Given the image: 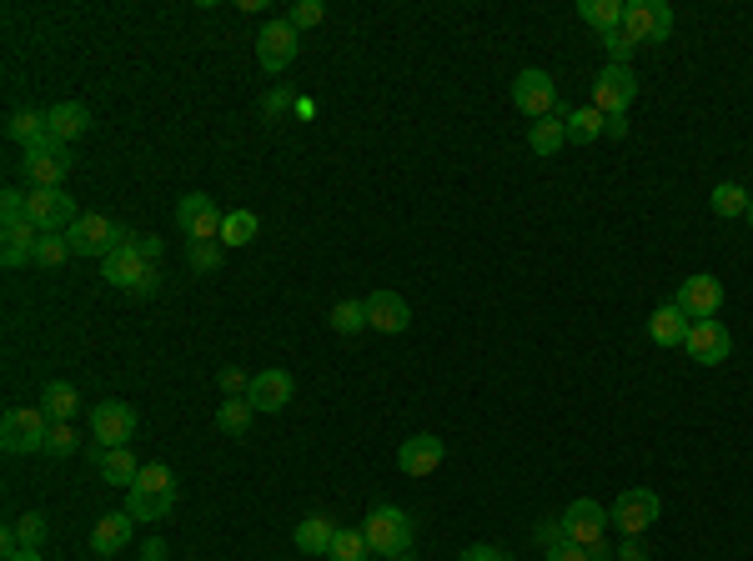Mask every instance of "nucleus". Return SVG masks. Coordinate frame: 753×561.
Segmentation results:
<instances>
[{"label": "nucleus", "instance_id": "nucleus-1", "mask_svg": "<svg viewBox=\"0 0 753 561\" xmlns=\"http://www.w3.org/2000/svg\"><path fill=\"white\" fill-rule=\"evenodd\" d=\"M171 507H176V472L161 462L142 466L136 486H126V511H132L136 521H161V517H171Z\"/></svg>", "mask_w": 753, "mask_h": 561}, {"label": "nucleus", "instance_id": "nucleus-2", "mask_svg": "<svg viewBox=\"0 0 753 561\" xmlns=\"http://www.w3.org/2000/svg\"><path fill=\"white\" fill-rule=\"evenodd\" d=\"M362 537H367L372 557H383V561H397V557H412V517H407L402 507H372L367 521H362Z\"/></svg>", "mask_w": 753, "mask_h": 561}, {"label": "nucleus", "instance_id": "nucleus-3", "mask_svg": "<svg viewBox=\"0 0 753 561\" xmlns=\"http://www.w3.org/2000/svg\"><path fill=\"white\" fill-rule=\"evenodd\" d=\"M45 436H51V416L41 406H11L6 421H0V446L11 456L45 452Z\"/></svg>", "mask_w": 753, "mask_h": 561}, {"label": "nucleus", "instance_id": "nucleus-4", "mask_svg": "<svg viewBox=\"0 0 753 561\" xmlns=\"http://www.w3.org/2000/svg\"><path fill=\"white\" fill-rule=\"evenodd\" d=\"M634 96H638L634 65H613V61L603 65L598 81H593V110H603V116H628Z\"/></svg>", "mask_w": 753, "mask_h": 561}, {"label": "nucleus", "instance_id": "nucleus-5", "mask_svg": "<svg viewBox=\"0 0 753 561\" xmlns=\"http://www.w3.org/2000/svg\"><path fill=\"white\" fill-rule=\"evenodd\" d=\"M25 221H35L41 231H71L81 221L76 201H71L66 186H45V191H31L25 201Z\"/></svg>", "mask_w": 753, "mask_h": 561}, {"label": "nucleus", "instance_id": "nucleus-6", "mask_svg": "<svg viewBox=\"0 0 753 561\" xmlns=\"http://www.w3.org/2000/svg\"><path fill=\"white\" fill-rule=\"evenodd\" d=\"M658 511H663L658 491H648V486H634V491H623V497L613 501L608 521L623 531V537H644V531L658 521Z\"/></svg>", "mask_w": 753, "mask_h": 561}, {"label": "nucleus", "instance_id": "nucleus-7", "mask_svg": "<svg viewBox=\"0 0 753 561\" xmlns=\"http://www.w3.org/2000/svg\"><path fill=\"white\" fill-rule=\"evenodd\" d=\"M513 106L523 110L527 120H547L557 110V86L547 71H537V65H527V71H517L513 76Z\"/></svg>", "mask_w": 753, "mask_h": 561}, {"label": "nucleus", "instance_id": "nucleus-8", "mask_svg": "<svg viewBox=\"0 0 753 561\" xmlns=\"http://www.w3.org/2000/svg\"><path fill=\"white\" fill-rule=\"evenodd\" d=\"M623 31L634 35L638 45H658L673 35V11L663 0H634V6H623Z\"/></svg>", "mask_w": 753, "mask_h": 561}, {"label": "nucleus", "instance_id": "nucleus-9", "mask_svg": "<svg viewBox=\"0 0 753 561\" xmlns=\"http://www.w3.org/2000/svg\"><path fill=\"white\" fill-rule=\"evenodd\" d=\"M221 221L227 216L217 211V201L201 195V191H191V195L176 201V226H181L186 241H221Z\"/></svg>", "mask_w": 753, "mask_h": 561}, {"label": "nucleus", "instance_id": "nucleus-10", "mask_svg": "<svg viewBox=\"0 0 753 561\" xmlns=\"http://www.w3.org/2000/svg\"><path fill=\"white\" fill-rule=\"evenodd\" d=\"M673 306L688 316V321H719V306H723V280L719 276H688L683 286H678Z\"/></svg>", "mask_w": 753, "mask_h": 561}, {"label": "nucleus", "instance_id": "nucleus-11", "mask_svg": "<svg viewBox=\"0 0 753 561\" xmlns=\"http://www.w3.org/2000/svg\"><path fill=\"white\" fill-rule=\"evenodd\" d=\"M296 45H302V41H296V31H292V21H286V15H282V21H266L262 31H257V61H262L266 76H282L286 65L296 61Z\"/></svg>", "mask_w": 753, "mask_h": 561}, {"label": "nucleus", "instance_id": "nucleus-12", "mask_svg": "<svg viewBox=\"0 0 753 561\" xmlns=\"http://www.w3.org/2000/svg\"><path fill=\"white\" fill-rule=\"evenodd\" d=\"M25 176H31V191H45V186H61L71 176V146L61 140H41L35 151H25Z\"/></svg>", "mask_w": 753, "mask_h": 561}, {"label": "nucleus", "instance_id": "nucleus-13", "mask_svg": "<svg viewBox=\"0 0 753 561\" xmlns=\"http://www.w3.org/2000/svg\"><path fill=\"white\" fill-rule=\"evenodd\" d=\"M136 426H142V416H136V406H126V401H101V406L91 411V436H96L101 446H126L136 436Z\"/></svg>", "mask_w": 753, "mask_h": 561}, {"label": "nucleus", "instance_id": "nucleus-14", "mask_svg": "<svg viewBox=\"0 0 753 561\" xmlns=\"http://www.w3.org/2000/svg\"><path fill=\"white\" fill-rule=\"evenodd\" d=\"M683 351H688V361H699V367H719V361H729L733 336L723 331V321H693L683 336Z\"/></svg>", "mask_w": 753, "mask_h": 561}, {"label": "nucleus", "instance_id": "nucleus-15", "mask_svg": "<svg viewBox=\"0 0 753 561\" xmlns=\"http://www.w3.org/2000/svg\"><path fill=\"white\" fill-rule=\"evenodd\" d=\"M292 391H296V381H292V371H257L251 377V387H247V401H251V411H266V416H276V411H286L292 406Z\"/></svg>", "mask_w": 753, "mask_h": 561}, {"label": "nucleus", "instance_id": "nucleus-16", "mask_svg": "<svg viewBox=\"0 0 753 561\" xmlns=\"http://www.w3.org/2000/svg\"><path fill=\"white\" fill-rule=\"evenodd\" d=\"M66 236H71V251H76V256H101L106 261L111 251L121 246V226H111L106 216H81Z\"/></svg>", "mask_w": 753, "mask_h": 561}, {"label": "nucleus", "instance_id": "nucleus-17", "mask_svg": "<svg viewBox=\"0 0 753 561\" xmlns=\"http://www.w3.org/2000/svg\"><path fill=\"white\" fill-rule=\"evenodd\" d=\"M563 531H568V541H578V547H593V541H603V527H608V511L598 507L593 497H578L568 511H563Z\"/></svg>", "mask_w": 753, "mask_h": 561}, {"label": "nucleus", "instance_id": "nucleus-18", "mask_svg": "<svg viewBox=\"0 0 753 561\" xmlns=\"http://www.w3.org/2000/svg\"><path fill=\"white\" fill-rule=\"evenodd\" d=\"M442 456H448V446L437 442L432 432H417L397 446V466H402L407 476H432L437 466H442Z\"/></svg>", "mask_w": 753, "mask_h": 561}, {"label": "nucleus", "instance_id": "nucleus-19", "mask_svg": "<svg viewBox=\"0 0 753 561\" xmlns=\"http://www.w3.org/2000/svg\"><path fill=\"white\" fill-rule=\"evenodd\" d=\"M362 306H367V326L383 336H402L412 326V311H407V301L397 292H372Z\"/></svg>", "mask_w": 753, "mask_h": 561}, {"label": "nucleus", "instance_id": "nucleus-20", "mask_svg": "<svg viewBox=\"0 0 753 561\" xmlns=\"http://www.w3.org/2000/svg\"><path fill=\"white\" fill-rule=\"evenodd\" d=\"M35 241H41V226L35 221H11L6 226V246H0V261L6 271H21V266H35Z\"/></svg>", "mask_w": 753, "mask_h": 561}, {"label": "nucleus", "instance_id": "nucleus-21", "mask_svg": "<svg viewBox=\"0 0 753 561\" xmlns=\"http://www.w3.org/2000/svg\"><path fill=\"white\" fill-rule=\"evenodd\" d=\"M146 271H151V261H146L136 246H116L106 261H101V276H106L111 286H121V292H132Z\"/></svg>", "mask_w": 753, "mask_h": 561}, {"label": "nucleus", "instance_id": "nucleus-22", "mask_svg": "<svg viewBox=\"0 0 753 561\" xmlns=\"http://www.w3.org/2000/svg\"><path fill=\"white\" fill-rule=\"evenodd\" d=\"M45 126H51V140L71 146V140H81L91 130V110L81 106V100H61V106L45 110Z\"/></svg>", "mask_w": 753, "mask_h": 561}, {"label": "nucleus", "instance_id": "nucleus-23", "mask_svg": "<svg viewBox=\"0 0 753 561\" xmlns=\"http://www.w3.org/2000/svg\"><path fill=\"white\" fill-rule=\"evenodd\" d=\"M132 527H136L132 511H111V517H101L96 531H91V551H96V557H116V551L132 541Z\"/></svg>", "mask_w": 753, "mask_h": 561}, {"label": "nucleus", "instance_id": "nucleus-24", "mask_svg": "<svg viewBox=\"0 0 753 561\" xmlns=\"http://www.w3.org/2000/svg\"><path fill=\"white\" fill-rule=\"evenodd\" d=\"M296 551L302 557H327L332 541H337V527H332V517H322V511H312L306 521H296Z\"/></svg>", "mask_w": 753, "mask_h": 561}, {"label": "nucleus", "instance_id": "nucleus-25", "mask_svg": "<svg viewBox=\"0 0 753 561\" xmlns=\"http://www.w3.org/2000/svg\"><path fill=\"white\" fill-rule=\"evenodd\" d=\"M688 326H693V321H688V316L678 311L673 301H668V306H658V311L648 316V336H653V346H663V351H673V346H683Z\"/></svg>", "mask_w": 753, "mask_h": 561}, {"label": "nucleus", "instance_id": "nucleus-26", "mask_svg": "<svg viewBox=\"0 0 753 561\" xmlns=\"http://www.w3.org/2000/svg\"><path fill=\"white\" fill-rule=\"evenodd\" d=\"M96 466L111 486H136V476H142V462L132 456V446H101Z\"/></svg>", "mask_w": 753, "mask_h": 561}, {"label": "nucleus", "instance_id": "nucleus-27", "mask_svg": "<svg viewBox=\"0 0 753 561\" xmlns=\"http://www.w3.org/2000/svg\"><path fill=\"white\" fill-rule=\"evenodd\" d=\"M6 136L21 146V151H35L41 140H51V126H45V110H15L11 120H6Z\"/></svg>", "mask_w": 753, "mask_h": 561}, {"label": "nucleus", "instance_id": "nucleus-28", "mask_svg": "<svg viewBox=\"0 0 753 561\" xmlns=\"http://www.w3.org/2000/svg\"><path fill=\"white\" fill-rule=\"evenodd\" d=\"M527 146H533V156H543V161H553L557 151H563V146H568V126H563V120H533V126H527Z\"/></svg>", "mask_w": 753, "mask_h": 561}, {"label": "nucleus", "instance_id": "nucleus-29", "mask_svg": "<svg viewBox=\"0 0 753 561\" xmlns=\"http://www.w3.org/2000/svg\"><path fill=\"white\" fill-rule=\"evenodd\" d=\"M76 406H81V396L71 381H51V387L41 391V411L51 421H76Z\"/></svg>", "mask_w": 753, "mask_h": 561}, {"label": "nucleus", "instance_id": "nucleus-30", "mask_svg": "<svg viewBox=\"0 0 753 561\" xmlns=\"http://www.w3.org/2000/svg\"><path fill=\"white\" fill-rule=\"evenodd\" d=\"M251 416H257V411H251L247 396H227V401H221V411H217V432L237 442V436L251 432Z\"/></svg>", "mask_w": 753, "mask_h": 561}, {"label": "nucleus", "instance_id": "nucleus-31", "mask_svg": "<svg viewBox=\"0 0 753 561\" xmlns=\"http://www.w3.org/2000/svg\"><path fill=\"white\" fill-rule=\"evenodd\" d=\"M563 126H568V140H573V146H593V140H598L603 130H608V116H603V110H593V106H583V110H573V116L563 120Z\"/></svg>", "mask_w": 753, "mask_h": 561}, {"label": "nucleus", "instance_id": "nucleus-32", "mask_svg": "<svg viewBox=\"0 0 753 561\" xmlns=\"http://www.w3.org/2000/svg\"><path fill=\"white\" fill-rule=\"evenodd\" d=\"M578 15L598 35H608V31H618L623 25V0H578Z\"/></svg>", "mask_w": 753, "mask_h": 561}, {"label": "nucleus", "instance_id": "nucleus-33", "mask_svg": "<svg viewBox=\"0 0 753 561\" xmlns=\"http://www.w3.org/2000/svg\"><path fill=\"white\" fill-rule=\"evenodd\" d=\"M749 201H753V195L743 191L739 181H719V186H713V216H723V221L749 216Z\"/></svg>", "mask_w": 753, "mask_h": 561}, {"label": "nucleus", "instance_id": "nucleus-34", "mask_svg": "<svg viewBox=\"0 0 753 561\" xmlns=\"http://www.w3.org/2000/svg\"><path fill=\"white\" fill-rule=\"evenodd\" d=\"M257 231H262L257 211H227V221H221V246H251Z\"/></svg>", "mask_w": 753, "mask_h": 561}, {"label": "nucleus", "instance_id": "nucleus-35", "mask_svg": "<svg viewBox=\"0 0 753 561\" xmlns=\"http://www.w3.org/2000/svg\"><path fill=\"white\" fill-rule=\"evenodd\" d=\"M66 256H76V251H71V236H66V231H41V241H35V266H41V271H55Z\"/></svg>", "mask_w": 753, "mask_h": 561}, {"label": "nucleus", "instance_id": "nucleus-36", "mask_svg": "<svg viewBox=\"0 0 753 561\" xmlns=\"http://www.w3.org/2000/svg\"><path fill=\"white\" fill-rule=\"evenodd\" d=\"M327 561H372V547L362 537V527H337V541H332Z\"/></svg>", "mask_w": 753, "mask_h": 561}, {"label": "nucleus", "instance_id": "nucleus-37", "mask_svg": "<svg viewBox=\"0 0 753 561\" xmlns=\"http://www.w3.org/2000/svg\"><path fill=\"white\" fill-rule=\"evenodd\" d=\"M327 321H332V331L337 336H357V331H367V306L362 301H337Z\"/></svg>", "mask_w": 753, "mask_h": 561}, {"label": "nucleus", "instance_id": "nucleus-38", "mask_svg": "<svg viewBox=\"0 0 753 561\" xmlns=\"http://www.w3.org/2000/svg\"><path fill=\"white\" fill-rule=\"evenodd\" d=\"M186 261H191V271H201V276H211V271L221 266V241H191V251H186Z\"/></svg>", "mask_w": 753, "mask_h": 561}, {"label": "nucleus", "instance_id": "nucleus-39", "mask_svg": "<svg viewBox=\"0 0 753 561\" xmlns=\"http://www.w3.org/2000/svg\"><path fill=\"white\" fill-rule=\"evenodd\" d=\"M76 426L71 421H51V436H45V456H71L76 452Z\"/></svg>", "mask_w": 753, "mask_h": 561}, {"label": "nucleus", "instance_id": "nucleus-40", "mask_svg": "<svg viewBox=\"0 0 753 561\" xmlns=\"http://www.w3.org/2000/svg\"><path fill=\"white\" fill-rule=\"evenodd\" d=\"M45 531H51V527H45V517H41V511H25V517L15 521V537H21V547H25V551H41Z\"/></svg>", "mask_w": 753, "mask_h": 561}, {"label": "nucleus", "instance_id": "nucleus-41", "mask_svg": "<svg viewBox=\"0 0 753 561\" xmlns=\"http://www.w3.org/2000/svg\"><path fill=\"white\" fill-rule=\"evenodd\" d=\"M322 15H327V6H322V0H296L286 21H292V31L302 35V31H312V25H322Z\"/></svg>", "mask_w": 753, "mask_h": 561}, {"label": "nucleus", "instance_id": "nucleus-42", "mask_svg": "<svg viewBox=\"0 0 753 561\" xmlns=\"http://www.w3.org/2000/svg\"><path fill=\"white\" fill-rule=\"evenodd\" d=\"M634 35H628V31H623V25H618V31H608V35H603V51H608V61L613 65H628V61H634Z\"/></svg>", "mask_w": 753, "mask_h": 561}, {"label": "nucleus", "instance_id": "nucleus-43", "mask_svg": "<svg viewBox=\"0 0 753 561\" xmlns=\"http://www.w3.org/2000/svg\"><path fill=\"white\" fill-rule=\"evenodd\" d=\"M25 201H31V195H25V191H15V186H11V191H6V195H0V216H6V226L25 216Z\"/></svg>", "mask_w": 753, "mask_h": 561}, {"label": "nucleus", "instance_id": "nucleus-44", "mask_svg": "<svg viewBox=\"0 0 753 561\" xmlns=\"http://www.w3.org/2000/svg\"><path fill=\"white\" fill-rule=\"evenodd\" d=\"M221 391H227V396H247V387H251V377L241 367H221Z\"/></svg>", "mask_w": 753, "mask_h": 561}, {"label": "nucleus", "instance_id": "nucleus-45", "mask_svg": "<svg viewBox=\"0 0 753 561\" xmlns=\"http://www.w3.org/2000/svg\"><path fill=\"white\" fill-rule=\"evenodd\" d=\"M547 561H588V547H578V541H557V547H547Z\"/></svg>", "mask_w": 753, "mask_h": 561}, {"label": "nucleus", "instance_id": "nucleus-46", "mask_svg": "<svg viewBox=\"0 0 753 561\" xmlns=\"http://www.w3.org/2000/svg\"><path fill=\"white\" fill-rule=\"evenodd\" d=\"M533 537H537V547L547 551V547H557V541H568V531H563V521H543Z\"/></svg>", "mask_w": 753, "mask_h": 561}, {"label": "nucleus", "instance_id": "nucleus-47", "mask_svg": "<svg viewBox=\"0 0 753 561\" xmlns=\"http://www.w3.org/2000/svg\"><path fill=\"white\" fill-rule=\"evenodd\" d=\"M613 561H648L644 537H623V547H618V557H613Z\"/></svg>", "mask_w": 753, "mask_h": 561}, {"label": "nucleus", "instance_id": "nucleus-48", "mask_svg": "<svg viewBox=\"0 0 753 561\" xmlns=\"http://www.w3.org/2000/svg\"><path fill=\"white\" fill-rule=\"evenodd\" d=\"M462 561H508V551H502V547H488V541H482V547H468V551H462Z\"/></svg>", "mask_w": 753, "mask_h": 561}, {"label": "nucleus", "instance_id": "nucleus-49", "mask_svg": "<svg viewBox=\"0 0 753 561\" xmlns=\"http://www.w3.org/2000/svg\"><path fill=\"white\" fill-rule=\"evenodd\" d=\"M156 286H161V276H156V271H146V276L132 286V296H156Z\"/></svg>", "mask_w": 753, "mask_h": 561}, {"label": "nucleus", "instance_id": "nucleus-50", "mask_svg": "<svg viewBox=\"0 0 753 561\" xmlns=\"http://www.w3.org/2000/svg\"><path fill=\"white\" fill-rule=\"evenodd\" d=\"M262 106H266V116H276V110H286V106H292V96H286V91H272V96H266Z\"/></svg>", "mask_w": 753, "mask_h": 561}, {"label": "nucleus", "instance_id": "nucleus-51", "mask_svg": "<svg viewBox=\"0 0 753 561\" xmlns=\"http://www.w3.org/2000/svg\"><path fill=\"white\" fill-rule=\"evenodd\" d=\"M136 251H142L146 261H156V256H161V241H156V236H136Z\"/></svg>", "mask_w": 753, "mask_h": 561}, {"label": "nucleus", "instance_id": "nucleus-52", "mask_svg": "<svg viewBox=\"0 0 753 561\" xmlns=\"http://www.w3.org/2000/svg\"><path fill=\"white\" fill-rule=\"evenodd\" d=\"M161 557H166V541H161V537H151V541L142 547V561H161Z\"/></svg>", "mask_w": 753, "mask_h": 561}, {"label": "nucleus", "instance_id": "nucleus-53", "mask_svg": "<svg viewBox=\"0 0 753 561\" xmlns=\"http://www.w3.org/2000/svg\"><path fill=\"white\" fill-rule=\"evenodd\" d=\"M603 136L623 140V136H628V116H608V130H603Z\"/></svg>", "mask_w": 753, "mask_h": 561}, {"label": "nucleus", "instance_id": "nucleus-54", "mask_svg": "<svg viewBox=\"0 0 753 561\" xmlns=\"http://www.w3.org/2000/svg\"><path fill=\"white\" fill-rule=\"evenodd\" d=\"M613 557H618V551H613L608 541H593V547H588V561H613Z\"/></svg>", "mask_w": 753, "mask_h": 561}, {"label": "nucleus", "instance_id": "nucleus-55", "mask_svg": "<svg viewBox=\"0 0 753 561\" xmlns=\"http://www.w3.org/2000/svg\"><path fill=\"white\" fill-rule=\"evenodd\" d=\"M6 561H45L41 551H15V557H6Z\"/></svg>", "mask_w": 753, "mask_h": 561}, {"label": "nucleus", "instance_id": "nucleus-56", "mask_svg": "<svg viewBox=\"0 0 753 561\" xmlns=\"http://www.w3.org/2000/svg\"><path fill=\"white\" fill-rule=\"evenodd\" d=\"M749 226H753V201H749Z\"/></svg>", "mask_w": 753, "mask_h": 561}]
</instances>
